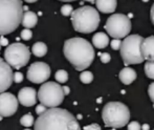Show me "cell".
Segmentation results:
<instances>
[{
    "label": "cell",
    "instance_id": "16",
    "mask_svg": "<svg viewBox=\"0 0 154 130\" xmlns=\"http://www.w3.org/2000/svg\"><path fill=\"white\" fill-rule=\"evenodd\" d=\"M119 78H120L121 82H123L125 85H129L136 79V73L133 68L127 66L120 71Z\"/></svg>",
    "mask_w": 154,
    "mask_h": 130
},
{
    "label": "cell",
    "instance_id": "15",
    "mask_svg": "<svg viewBox=\"0 0 154 130\" xmlns=\"http://www.w3.org/2000/svg\"><path fill=\"white\" fill-rule=\"evenodd\" d=\"M118 1L116 0H95L97 10L105 14H111L116 11Z\"/></svg>",
    "mask_w": 154,
    "mask_h": 130
},
{
    "label": "cell",
    "instance_id": "35",
    "mask_svg": "<svg viewBox=\"0 0 154 130\" xmlns=\"http://www.w3.org/2000/svg\"><path fill=\"white\" fill-rule=\"evenodd\" d=\"M150 15H151V21H152V23L154 24V3L152 5V8H151V12H150Z\"/></svg>",
    "mask_w": 154,
    "mask_h": 130
},
{
    "label": "cell",
    "instance_id": "5",
    "mask_svg": "<svg viewBox=\"0 0 154 130\" xmlns=\"http://www.w3.org/2000/svg\"><path fill=\"white\" fill-rule=\"evenodd\" d=\"M102 119L107 127L122 128L130 120V111L125 104L121 102H109L102 111Z\"/></svg>",
    "mask_w": 154,
    "mask_h": 130
},
{
    "label": "cell",
    "instance_id": "38",
    "mask_svg": "<svg viewBox=\"0 0 154 130\" xmlns=\"http://www.w3.org/2000/svg\"><path fill=\"white\" fill-rule=\"evenodd\" d=\"M60 1H63V2H71V1H75V0H60Z\"/></svg>",
    "mask_w": 154,
    "mask_h": 130
},
{
    "label": "cell",
    "instance_id": "18",
    "mask_svg": "<svg viewBox=\"0 0 154 130\" xmlns=\"http://www.w3.org/2000/svg\"><path fill=\"white\" fill-rule=\"evenodd\" d=\"M38 22V17L35 14L34 12H31V11H27L26 13L23 14L22 17V25L25 27V29H32V27H35Z\"/></svg>",
    "mask_w": 154,
    "mask_h": 130
},
{
    "label": "cell",
    "instance_id": "30",
    "mask_svg": "<svg viewBox=\"0 0 154 130\" xmlns=\"http://www.w3.org/2000/svg\"><path fill=\"white\" fill-rule=\"evenodd\" d=\"M148 94H149V97H150L151 101L154 103V82L151 83L149 85V88H148Z\"/></svg>",
    "mask_w": 154,
    "mask_h": 130
},
{
    "label": "cell",
    "instance_id": "28",
    "mask_svg": "<svg viewBox=\"0 0 154 130\" xmlns=\"http://www.w3.org/2000/svg\"><path fill=\"white\" fill-rule=\"evenodd\" d=\"M13 81L16 82V83H21L23 81V75L21 73H15L13 76Z\"/></svg>",
    "mask_w": 154,
    "mask_h": 130
},
{
    "label": "cell",
    "instance_id": "4",
    "mask_svg": "<svg viewBox=\"0 0 154 130\" xmlns=\"http://www.w3.org/2000/svg\"><path fill=\"white\" fill-rule=\"evenodd\" d=\"M71 23L77 32L90 34L99 27L100 15L92 6H82L72 12Z\"/></svg>",
    "mask_w": 154,
    "mask_h": 130
},
{
    "label": "cell",
    "instance_id": "1",
    "mask_svg": "<svg viewBox=\"0 0 154 130\" xmlns=\"http://www.w3.org/2000/svg\"><path fill=\"white\" fill-rule=\"evenodd\" d=\"M35 130H81L77 119L69 111L54 107L46 109L38 116Z\"/></svg>",
    "mask_w": 154,
    "mask_h": 130
},
{
    "label": "cell",
    "instance_id": "7",
    "mask_svg": "<svg viewBox=\"0 0 154 130\" xmlns=\"http://www.w3.org/2000/svg\"><path fill=\"white\" fill-rule=\"evenodd\" d=\"M38 100L45 107L54 108L61 105L64 100V92L57 82H45L38 90Z\"/></svg>",
    "mask_w": 154,
    "mask_h": 130
},
{
    "label": "cell",
    "instance_id": "19",
    "mask_svg": "<svg viewBox=\"0 0 154 130\" xmlns=\"http://www.w3.org/2000/svg\"><path fill=\"white\" fill-rule=\"evenodd\" d=\"M32 51L36 57H43L47 53V46L43 42H36L32 45Z\"/></svg>",
    "mask_w": 154,
    "mask_h": 130
},
{
    "label": "cell",
    "instance_id": "21",
    "mask_svg": "<svg viewBox=\"0 0 154 130\" xmlns=\"http://www.w3.org/2000/svg\"><path fill=\"white\" fill-rule=\"evenodd\" d=\"M80 80H81L82 83L84 84H89L92 82L93 80V75L91 71H88V70H83L82 73L80 75Z\"/></svg>",
    "mask_w": 154,
    "mask_h": 130
},
{
    "label": "cell",
    "instance_id": "42",
    "mask_svg": "<svg viewBox=\"0 0 154 130\" xmlns=\"http://www.w3.org/2000/svg\"><path fill=\"white\" fill-rule=\"evenodd\" d=\"M25 130H31V129H25Z\"/></svg>",
    "mask_w": 154,
    "mask_h": 130
},
{
    "label": "cell",
    "instance_id": "33",
    "mask_svg": "<svg viewBox=\"0 0 154 130\" xmlns=\"http://www.w3.org/2000/svg\"><path fill=\"white\" fill-rule=\"evenodd\" d=\"M8 41L6 40L5 38H3V36H1V39H0V44L2 45V46H5V45H8Z\"/></svg>",
    "mask_w": 154,
    "mask_h": 130
},
{
    "label": "cell",
    "instance_id": "20",
    "mask_svg": "<svg viewBox=\"0 0 154 130\" xmlns=\"http://www.w3.org/2000/svg\"><path fill=\"white\" fill-rule=\"evenodd\" d=\"M20 124L24 127H31L35 124V119L31 113L24 114L22 118L20 119Z\"/></svg>",
    "mask_w": 154,
    "mask_h": 130
},
{
    "label": "cell",
    "instance_id": "24",
    "mask_svg": "<svg viewBox=\"0 0 154 130\" xmlns=\"http://www.w3.org/2000/svg\"><path fill=\"white\" fill-rule=\"evenodd\" d=\"M73 12V8L70 4H64L61 8V14L63 16H71Z\"/></svg>",
    "mask_w": 154,
    "mask_h": 130
},
{
    "label": "cell",
    "instance_id": "8",
    "mask_svg": "<svg viewBox=\"0 0 154 130\" xmlns=\"http://www.w3.org/2000/svg\"><path fill=\"white\" fill-rule=\"evenodd\" d=\"M4 59L10 66L19 69L29 63L31 59V53L27 46H25L22 43L16 42L8 45V48L5 49Z\"/></svg>",
    "mask_w": 154,
    "mask_h": 130
},
{
    "label": "cell",
    "instance_id": "6",
    "mask_svg": "<svg viewBox=\"0 0 154 130\" xmlns=\"http://www.w3.org/2000/svg\"><path fill=\"white\" fill-rule=\"evenodd\" d=\"M144 38L140 35H130L122 41L120 47L121 56L125 65L140 64L144 61L142 44Z\"/></svg>",
    "mask_w": 154,
    "mask_h": 130
},
{
    "label": "cell",
    "instance_id": "27",
    "mask_svg": "<svg viewBox=\"0 0 154 130\" xmlns=\"http://www.w3.org/2000/svg\"><path fill=\"white\" fill-rule=\"evenodd\" d=\"M128 130H140L142 127H140V123L138 122H131L128 124Z\"/></svg>",
    "mask_w": 154,
    "mask_h": 130
},
{
    "label": "cell",
    "instance_id": "43",
    "mask_svg": "<svg viewBox=\"0 0 154 130\" xmlns=\"http://www.w3.org/2000/svg\"><path fill=\"white\" fill-rule=\"evenodd\" d=\"M111 130H114V129H111Z\"/></svg>",
    "mask_w": 154,
    "mask_h": 130
},
{
    "label": "cell",
    "instance_id": "29",
    "mask_svg": "<svg viewBox=\"0 0 154 130\" xmlns=\"http://www.w3.org/2000/svg\"><path fill=\"white\" fill-rule=\"evenodd\" d=\"M100 58H101V61L103 63H108V62L111 60V57L108 53H103V54H100Z\"/></svg>",
    "mask_w": 154,
    "mask_h": 130
},
{
    "label": "cell",
    "instance_id": "10",
    "mask_svg": "<svg viewBox=\"0 0 154 130\" xmlns=\"http://www.w3.org/2000/svg\"><path fill=\"white\" fill-rule=\"evenodd\" d=\"M49 77H51V67L44 62H35L27 69V79L32 83H44Z\"/></svg>",
    "mask_w": 154,
    "mask_h": 130
},
{
    "label": "cell",
    "instance_id": "39",
    "mask_svg": "<svg viewBox=\"0 0 154 130\" xmlns=\"http://www.w3.org/2000/svg\"><path fill=\"white\" fill-rule=\"evenodd\" d=\"M86 1H88V2H94L95 0H86Z\"/></svg>",
    "mask_w": 154,
    "mask_h": 130
},
{
    "label": "cell",
    "instance_id": "13",
    "mask_svg": "<svg viewBox=\"0 0 154 130\" xmlns=\"http://www.w3.org/2000/svg\"><path fill=\"white\" fill-rule=\"evenodd\" d=\"M18 102L23 106H34L36 104V101L38 99L37 92L34 88L32 87H23L22 89H20L18 94Z\"/></svg>",
    "mask_w": 154,
    "mask_h": 130
},
{
    "label": "cell",
    "instance_id": "34",
    "mask_svg": "<svg viewBox=\"0 0 154 130\" xmlns=\"http://www.w3.org/2000/svg\"><path fill=\"white\" fill-rule=\"evenodd\" d=\"M62 89H63V92H64L65 96H67V94H69V92H70V89H69L68 86H63Z\"/></svg>",
    "mask_w": 154,
    "mask_h": 130
},
{
    "label": "cell",
    "instance_id": "40",
    "mask_svg": "<svg viewBox=\"0 0 154 130\" xmlns=\"http://www.w3.org/2000/svg\"><path fill=\"white\" fill-rule=\"evenodd\" d=\"M144 1H148V0H144Z\"/></svg>",
    "mask_w": 154,
    "mask_h": 130
},
{
    "label": "cell",
    "instance_id": "25",
    "mask_svg": "<svg viewBox=\"0 0 154 130\" xmlns=\"http://www.w3.org/2000/svg\"><path fill=\"white\" fill-rule=\"evenodd\" d=\"M20 36H21V39H22V40L27 41V40H31V39H32V31L29 29H23V31L21 32Z\"/></svg>",
    "mask_w": 154,
    "mask_h": 130
},
{
    "label": "cell",
    "instance_id": "37",
    "mask_svg": "<svg viewBox=\"0 0 154 130\" xmlns=\"http://www.w3.org/2000/svg\"><path fill=\"white\" fill-rule=\"evenodd\" d=\"M143 129H144V130H149V126H148V125L145 124L144 126H143Z\"/></svg>",
    "mask_w": 154,
    "mask_h": 130
},
{
    "label": "cell",
    "instance_id": "23",
    "mask_svg": "<svg viewBox=\"0 0 154 130\" xmlns=\"http://www.w3.org/2000/svg\"><path fill=\"white\" fill-rule=\"evenodd\" d=\"M145 73L147 77L154 80V61H148L145 64Z\"/></svg>",
    "mask_w": 154,
    "mask_h": 130
},
{
    "label": "cell",
    "instance_id": "41",
    "mask_svg": "<svg viewBox=\"0 0 154 130\" xmlns=\"http://www.w3.org/2000/svg\"><path fill=\"white\" fill-rule=\"evenodd\" d=\"M0 48H1V44H0Z\"/></svg>",
    "mask_w": 154,
    "mask_h": 130
},
{
    "label": "cell",
    "instance_id": "14",
    "mask_svg": "<svg viewBox=\"0 0 154 130\" xmlns=\"http://www.w3.org/2000/svg\"><path fill=\"white\" fill-rule=\"evenodd\" d=\"M142 53L144 59L148 61H154V36L144 39L142 44Z\"/></svg>",
    "mask_w": 154,
    "mask_h": 130
},
{
    "label": "cell",
    "instance_id": "22",
    "mask_svg": "<svg viewBox=\"0 0 154 130\" xmlns=\"http://www.w3.org/2000/svg\"><path fill=\"white\" fill-rule=\"evenodd\" d=\"M55 78H56V81L59 82V83H65V82H67V80H68V73H67V71L64 70V69H59V70L56 73Z\"/></svg>",
    "mask_w": 154,
    "mask_h": 130
},
{
    "label": "cell",
    "instance_id": "17",
    "mask_svg": "<svg viewBox=\"0 0 154 130\" xmlns=\"http://www.w3.org/2000/svg\"><path fill=\"white\" fill-rule=\"evenodd\" d=\"M92 43L94 47L99 49L105 48L108 44H109V37L105 34V32H97L94 36L92 37Z\"/></svg>",
    "mask_w": 154,
    "mask_h": 130
},
{
    "label": "cell",
    "instance_id": "2",
    "mask_svg": "<svg viewBox=\"0 0 154 130\" xmlns=\"http://www.w3.org/2000/svg\"><path fill=\"white\" fill-rule=\"evenodd\" d=\"M63 51L66 59L79 71L85 70L94 60L93 46L87 40L79 37L65 41Z\"/></svg>",
    "mask_w": 154,
    "mask_h": 130
},
{
    "label": "cell",
    "instance_id": "26",
    "mask_svg": "<svg viewBox=\"0 0 154 130\" xmlns=\"http://www.w3.org/2000/svg\"><path fill=\"white\" fill-rule=\"evenodd\" d=\"M121 44H122V41H121L120 39H114V40H112L111 43H110V45H111V48H113L114 51H118V49H120Z\"/></svg>",
    "mask_w": 154,
    "mask_h": 130
},
{
    "label": "cell",
    "instance_id": "12",
    "mask_svg": "<svg viewBox=\"0 0 154 130\" xmlns=\"http://www.w3.org/2000/svg\"><path fill=\"white\" fill-rule=\"evenodd\" d=\"M13 73L11 66L0 58V94L11 87L13 81Z\"/></svg>",
    "mask_w": 154,
    "mask_h": 130
},
{
    "label": "cell",
    "instance_id": "36",
    "mask_svg": "<svg viewBox=\"0 0 154 130\" xmlns=\"http://www.w3.org/2000/svg\"><path fill=\"white\" fill-rule=\"evenodd\" d=\"M25 2H27V3H32V2H36L38 1V0H24Z\"/></svg>",
    "mask_w": 154,
    "mask_h": 130
},
{
    "label": "cell",
    "instance_id": "3",
    "mask_svg": "<svg viewBox=\"0 0 154 130\" xmlns=\"http://www.w3.org/2000/svg\"><path fill=\"white\" fill-rule=\"evenodd\" d=\"M22 17L21 0H0V36L16 31L22 21Z\"/></svg>",
    "mask_w": 154,
    "mask_h": 130
},
{
    "label": "cell",
    "instance_id": "11",
    "mask_svg": "<svg viewBox=\"0 0 154 130\" xmlns=\"http://www.w3.org/2000/svg\"><path fill=\"white\" fill-rule=\"evenodd\" d=\"M18 109V99L10 92L0 94V116H11Z\"/></svg>",
    "mask_w": 154,
    "mask_h": 130
},
{
    "label": "cell",
    "instance_id": "9",
    "mask_svg": "<svg viewBox=\"0 0 154 130\" xmlns=\"http://www.w3.org/2000/svg\"><path fill=\"white\" fill-rule=\"evenodd\" d=\"M105 29L114 39L126 38L131 31V22L126 15L113 14L106 21Z\"/></svg>",
    "mask_w": 154,
    "mask_h": 130
},
{
    "label": "cell",
    "instance_id": "32",
    "mask_svg": "<svg viewBox=\"0 0 154 130\" xmlns=\"http://www.w3.org/2000/svg\"><path fill=\"white\" fill-rule=\"evenodd\" d=\"M45 110H46V107H45L44 105H42V104H40V105H38L36 107V113L38 114V116H40V114H42Z\"/></svg>",
    "mask_w": 154,
    "mask_h": 130
},
{
    "label": "cell",
    "instance_id": "31",
    "mask_svg": "<svg viewBox=\"0 0 154 130\" xmlns=\"http://www.w3.org/2000/svg\"><path fill=\"white\" fill-rule=\"evenodd\" d=\"M84 130H101V127H100V125L94 123V124H90L88 126H85L84 127Z\"/></svg>",
    "mask_w": 154,
    "mask_h": 130
}]
</instances>
